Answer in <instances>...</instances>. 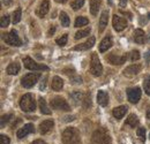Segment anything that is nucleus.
Masks as SVG:
<instances>
[{
	"label": "nucleus",
	"mask_w": 150,
	"mask_h": 144,
	"mask_svg": "<svg viewBox=\"0 0 150 144\" xmlns=\"http://www.w3.org/2000/svg\"><path fill=\"white\" fill-rule=\"evenodd\" d=\"M62 142L64 144H80L81 137L79 130L74 127H68L62 133Z\"/></svg>",
	"instance_id": "f257e3e1"
},
{
	"label": "nucleus",
	"mask_w": 150,
	"mask_h": 144,
	"mask_svg": "<svg viewBox=\"0 0 150 144\" xmlns=\"http://www.w3.org/2000/svg\"><path fill=\"white\" fill-rule=\"evenodd\" d=\"M20 106L22 108V111L27 112V113H30V112H34L36 109V102H35V98L31 93H25L22 96L21 100H20Z\"/></svg>",
	"instance_id": "f03ea898"
},
{
	"label": "nucleus",
	"mask_w": 150,
	"mask_h": 144,
	"mask_svg": "<svg viewBox=\"0 0 150 144\" xmlns=\"http://www.w3.org/2000/svg\"><path fill=\"white\" fill-rule=\"evenodd\" d=\"M93 142L95 144H111V136L105 129H97L93 134Z\"/></svg>",
	"instance_id": "7ed1b4c3"
},
{
	"label": "nucleus",
	"mask_w": 150,
	"mask_h": 144,
	"mask_svg": "<svg viewBox=\"0 0 150 144\" xmlns=\"http://www.w3.org/2000/svg\"><path fill=\"white\" fill-rule=\"evenodd\" d=\"M39 77H40V74H39V73H29V74L24 75V76L21 78V84H22V87H24V88H27V89L33 88V87L37 83Z\"/></svg>",
	"instance_id": "20e7f679"
},
{
	"label": "nucleus",
	"mask_w": 150,
	"mask_h": 144,
	"mask_svg": "<svg viewBox=\"0 0 150 144\" xmlns=\"http://www.w3.org/2000/svg\"><path fill=\"white\" fill-rule=\"evenodd\" d=\"M90 72L94 76H100L103 73V66L99 61V58L96 53L91 55V61H90Z\"/></svg>",
	"instance_id": "39448f33"
},
{
	"label": "nucleus",
	"mask_w": 150,
	"mask_h": 144,
	"mask_svg": "<svg viewBox=\"0 0 150 144\" xmlns=\"http://www.w3.org/2000/svg\"><path fill=\"white\" fill-rule=\"evenodd\" d=\"M23 64H24V67L27 69H29V71H47L49 69L47 66L35 62L30 56H25L23 59Z\"/></svg>",
	"instance_id": "423d86ee"
},
{
	"label": "nucleus",
	"mask_w": 150,
	"mask_h": 144,
	"mask_svg": "<svg viewBox=\"0 0 150 144\" xmlns=\"http://www.w3.org/2000/svg\"><path fill=\"white\" fill-rule=\"evenodd\" d=\"M51 106L54 109H60V111H65V112L71 111V107H69L68 103L62 97H54V98H52Z\"/></svg>",
	"instance_id": "0eeeda50"
},
{
	"label": "nucleus",
	"mask_w": 150,
	"mask_h": 144,
	"mask_svg": "<svg viewBox=\"0 0 150 144\" xmlns=\"http://www.w3.org/2000/svg\"><path fill=\"white\" fill-rule=\"evenodd\" d=\"M5 39V43L8 44V45H12V46H21L22 45V42L20 39V37L18 36V32L16 30H11L9 34H7L6 36L4 37Z\"/></svg>",
	"instance_id": "6e6552de"
},
{
	"label": "nucleus",
	"mask_w": 150,
	"mask_h": 144,
	"mask_svg": "<svg viewBox=\"0 0 150 144\" xmlns=\"http://www.w3.org/2000/svg\"><path fill=\"white\" fill-rule=\"evenodd\" d=\"M127 97H128V100L131 102L132 104L139 103V100L141 98V89L137 88V87L127 89Z\"/></svg>",
	"instance_id": "1a4fd4ad"
},
{
	"label": "nucleus",
	"mask_w": 150,
	"mask_h": 144,
	"mask_svg": "<svg viewBox=\"0 0 150 144\" xmlns=\"http://www.w3.org/2000/svg\"><path fill=\"white\" fill-rule=\"evenodd\" d=\"M112 23H113V28H114L115 31H122L127 27V21L124 18H121V16H118L117 14L113 15Z\"/></svg>",
	"instance_id": "9d476101"
},
{
	"label": "nucleus",
	"mask_w": 150,
	"mask_h": 144,
	"mask_svg": "<svg viewBox=\"0 0 150 144\" xmlns=\"http://www.w3.org/2000/svg\"><path fill=\"white\" fill-rule=\"evenodd\" d=\"M108 21H109V11L105 9V11H103V13L99 18V23H98V31L100 34L105 30V28L108 25Z\"/></svg>",
	"instance_id": "9b49d317"
},
{
	"label": "nucleus",
	"mask_w": 150,
	"mask_h": 144,
	"mask_svg": "<svg viewBox=\"0 0 150 144\" xmlns=\"http://www.w3.org/2000/svg\"><path fill=\"white\" fill-rule=\"evenodd\" d=\"M35 131V127L33 124H28V125H25L24 127H22L21 129L18 130V133H16V135H18V137L19 138H23L24 136H27V135H29V134H33Z\"/></svg>",
	"instance_id": "f8f14e48"
},
{
	"label": "nucleus",
	"mask_w": 150,
	"mask_h": 144,
	"mask_svg": "<svg viewBox=\"0 0 150 144\" xmlns=\"http://www.w3.org/2000/svg\"><path fill=\"white\" fill-rule=\"evenodd\" d=\"M127 59V55H117L115 53H111L108 56V60L112 65H122Z\"/></svg>",
	"instance_id": "ddd939ff"
},
{
	"label": "nucleus",
	"mask_w": 150,
	"mask_h": 144,
	"mask_svg": "<svg viewBox=\"0 0 150 144\" xmlns=\"http://www.w3.org/2000/svg\"><path fill=\"white\" fill-rule=\"evenodd\" d=\"M53 126H54V122L52 120H45L39 125V133L42 135H45V134H47L49 131L52 130Z\"/></svg>",
	"instance_id": "4468645a"
},
{
	"label": "nucleus",
	"mask_w": 150,
	"mask_h": 144,
	"mask_svg": "<svg viewBox=\"0 0 150 144\" xmlns=\"http://www.w3.org/2000/svg\"><path fill=\"white\" fill-rule=\"evenodd\" d=\"M113 44V40H112V37L111 36H106L99 44V52L104 53L105 51H108Z\"/></svg>",
	"instance_id": "2eb2a0df"
},
{
	"label": "nucleus",
	"mask_w": 150,
	"mask_h": 144,
	"mask_svg": "<svg viewBox=\"0 0 150 144\" xmlns=\"http://www.w3.org/2000/svg\"><path fill=\"white\" fill-rule=\"evenodd\" d=\"M140 71H141V65H132L124 71V75L127 77H132V76H135L136 74H139Z\"/></svg>",
	"instance_id": "dca6fc26"
},
{
	"label": "nucleus",
	"mask_w": 150,
	"mask_h": 144,
	"mask_svg": "<svg viewBox=\"0 0 150 144\" xmlns=\"http://www.w3.org/2000/svg\"><path fill=\"white\" fill-rule=\"evenodd\" d=\"M95 44V37H90L86 43H82V44H80V45H76L74 47L75 51H83V50H89V49H91L93 46H94Z\"/></svg>",
	"instance_id": "f3484780"
},
{
	"label": "nucleus",
	"mask_w": 150,
	"mask_h": 144,
	"mask_svg": "<svg viewBox=\"0 0 150 144\" xmlns=\"http://www.w3.org/2000/svg\"><path fill=\"white\" fill-rule=\"evenodd\" d=\"M49 9H50V2H49V0H44V1L40 4L39 8H38L37 15L39 18H44V16L47 14Z\"/></svg>",
	"instance_id": "a211bd4d"
},
{
	"label": "nucleus",
	"mask_w": 150,
	"mask_h": 144,
	"mask_svg": "<svg viewBox=\"0 0 150 144\" xmlns=\"http://www.w3.org/2000/svg\"><path fill=\"white\" fill-rule=\"evenodd\" d=\"M64 73L66 74V75H68L69 76V78H71V83H74V84H81L82 83V78L76 74V73L72 69H65Z\"/></svg>",
	"instance_id": "6ab92c4d"
},
{
	"label": "nucleus",
	"mask_w": 150,
	"mask_h": 144,
	"mask_svg": "<svg viewBox=\"0 0 150 144\" xmlns=\"http://www.w3.org/2000/svg\"><path fill=\"white\" fill-rule=\"evenodd\" d=\"M97 102L100 106H106L108 103H109V96L105 91L99 90L98 93H97Z\"/></svg>",
	"instance_id": "aec40b11"
},
{
	"label": "nucleus",
	"mask_w": 150,
	"mask_h": 144,
	"mask_svg": "<svg viewBox=\"0 0 150 144\" xmlns=\"http://www.w3.org/2000/svg\"><path fill=\"white\" fill-rule=\"evenodd\" d=\"M144 38H146L144 31L142 29H136L134 31V40L136 42V44H140V45L144 44Z\"/></svg>",
	"instance_id": "412c9836"
},
{
	"label": "nucleus",
	"mask_w": 150,
	"mask_h": 144,
	"mask_svg": "<svg viewBox=\"0 0 150 144\" xmlns=\"http://www.w3.org/2000/svg\"><path fill=\"white\" fill-rule=\"evenodd\" d=\"M113 116L117 119V120H120L126 113H127V107L126 106H118L113 109Z\"/></svg>",
	"instance_id": "4be33fe9"
},
{
	"label": "nucleus",
	"mask_w": 150,
	"mask_h": 144,
	"mask_svg": "<svg viewBox=\"0 0 150 144\" xmlns=\"http://www.w3.org/2000/svg\"><path fill=\"white\" fill-rule=\"evenodd\" d=\"M64 87V81L61 77L59 76H54L52 80V90L54 91H60Z\"/></svg>",
	"instance_id": "5701e85b"
},
{
	"label": "nucleus",
	"mask_w": 150,
	"mask_h": 144,
	"mask_svg": "<svg viewBox=\"0 0 150 144\" xmlns=\"http://www.w3.org/2000/svg\"><path fill=\"white\" fill-rule=\"evenodd\" d=\"M100 2H102V0H90V7H89V9H90V13H91L93 16L97 15V13L99 11Z\"/></svg>",
	"instance_id": "b1692460"
},
{
	"label": "nucleus",
	"mask_w": 150,
	"mask_h": 144,
	"mask_svg": "<svg viewBox=\"0 0 150 144\" xmlns=\"http://www.w3.org/2000/svg\"><path fill=\"white\" fill-rule=\"evenodd\" d=\"M7 74L9 75H16L18 73L20 72V64L19 62H12L8 65L7 69H6Z\"/></svg>",
	"instance_id": "393cba45"
},
{
	"label": "nucleus",
	"mask_w": 150,
	"mask_h": 144,
	"mask_svg": "<svg viewBox=\"0 0 150 144\" xmlns=\"http://www.w3.org/2000/svg\"><path fill=\"white\" fill-rule=\"evenodd\" d=\"M38 104H39V108H40V112L43 113V114H51V109L47 107V104H46V102H45V99L44 98H39L38 99Z\"/></svg>",
	"instance_id": "a878e982"
},
{
	"label": "nucleus",
	"mask_w": 150,
	"mask_h": 144,
	"mask_svg": "<svg viewBox=\"0 0 150 144\" xmlns=\"http://www.w3.org/2000/svg\"><path fill=\"white\" fill-rule=\"evenodd\" d=\"M125 124H126V126L135 128V127L139 125V118H137L135 114H129V116L127 118V120H126Z\"/></svg>",
	"instance_id": "bb28decb"
},
{
	"label": "nucleus",
	"mask_w": 150,
	"mask_h": 144,
	"mask_svg": "<svg viewBox=\"0 0 150 144\" xmlns=\"http://www.w3.org/2000/svg\"><path fill=\"white\" fill-rule=\"evenodd\" d=\"M90 30H91L90 28H86V29H82V30L77 31V32L75 34V39H81V38H83V37L90 35Z\"/></svg>",
	"instance_id": "cd10ccee"
},
{
	"label": "nucleus",
	"mask_w": 150,
	"mask_h": 144,
	"mask_svg": "<svg viewBox=\"0 0 150 144\" xmlns=\"http://www.w3.org/2000/svg\"><path fill=\"white\" fill-rule=\"evenodd\" d=\"M60 22H61L62 27H68L69 23H71V20H69L68 15H67L65 12H61V13H60Z\"/></svg>",
	"instance_id": "c85d7f7f"
},
{
	"label": "nucleus",
	"mask_w": 150,
	"mask_h": 144,
	"mask_svg": "<svg viewBox=\"0 0 150 144\" xmlns=\"http://www.w3.org/2000/svg\"><path fill=\"white\" fill-rule=\"evenodd\" d=\"M89 23V20L87 18H83V16H80L75 20V27L76 28H80V27H83V25H87Z\"/></svg>",
	"instance_id": "c756f323"
},
{
	"label": "nucleus",
	"mask_w": 150,
	"mask_h": 144,
	"mask_svg": "<svg viewBox=\"0 0 150 144\" xmlns=\"http://www.w3.org/2000/svg\"><path fill=\"white\" fill-rule=\"evenodd\" d=\"M71 98L74 100V103L76 105L80 104L81 100H83V99H82V95H81V92H79V91H75L73 93H71Z\"/></svg>",
	"instance_id": "7c9ffc66"
},
{
	"label": "nucleus",
	"mask_w": 150,
	"mask_h": 144,
	"mask_svg": "<svg viewBox=\"0 0 150 144\" xmlns=\"http://www.w3.org/2000/svg\"><path fill=\"white\" fill-rule=\"evenodd\" d=\"M82 105L84 108H89L91 106V99H90V93L89 92L84 96V99L82 100Z\"/></svg>",
	"instance_id": "2f4dec72"
},
{
	"label": "nucleus",
	"mask_w": 150,
	"mask_h": 144,
	"mask_svg": "<svg viewBox=\"0 0 150 144\" xmlns=\"http://www.w3.org/2000/svg\"><path fill=\"white\" fill-rule=\"evenodd\" d=\"M20 20H21V8H18L13 13V20H12V22H13V24H16V23L20 22Z\"/></svg>",
	"instance_id": "473e14b6"
},
{
	"label": "nucleus",
	"mask_w": 150,
	"mask_h": 144,
	"mask_svg": "<svg viewBox=\"0 0 150 144\" xmlns=\"http://www.w3.org/2000/svg\"><path fill=\"white\" fill-rule=\"evenodd\" d=\"M9 22H11V16L8 15V14H6V15H4V16H1V21H0V25L2 27V28H6L8 24H9Z\"/></svg>",
	"instance_id": "72a5a7b5"
},
{
	"label": "nucleus",
	"mask_w": 150,
	"mask_h": 144,
	"mask_svg": "<svg viewBox=\"0 0 150 144\" xmlns=\"http://www.w3.org/2000/svg\"><path fill=\"white\" fill-rule=\"evenodd\" d=\"M83 5H84V0H74L72 2V8L74 11H79Z\"/></svg>",
	"instance_id": "f704fd0d"
},
{
	"label": "nucleus",
	"mask_w": 150,
	"mask_h": 144,
	"mask_svg": "<svg viewBox=\"0 0 150 144\" xmlns=\"http://www.w3.org/2000/svg\"><path fill=\"white\" fill-rule=\"evenodd\" d=\"M137 136L140 137L141 142H144L146 141V129L143 127H139L137 128Z\"/></svg>",
	"instance_id": "c9c22d12"
},
{
	"label": "nucleus",
	"mask_w": 150,
	"mask_h": 144,
	"mask_svg": "<svg viewBox=\"0 0 150 144\" xmlns=\"http://www.w3.org/2000/svg\"><path fill=\"white\" fill-rule=\"evenodd\" d=\"M67 39H68L67 35H62L60 38L57 39V44H58L59 46H65V45L67 44Z\"/></svg>",
	"instance_id": "e433bc0d"
},
{
	"label": "nucleus",
	"mask_w": 150,
	"mask_h": 144,
	"mask_svg": "<svg viewBox=\"0 0 150 144\" xmlns=\"http://www.w3.org/2000/svg\"><path fill=\"white\" fill-rule=\"evenodd\" d=\"M11 118H12V114H5V115L1 116V128L6 126V124L11 120Z\"/></svg>",
	"instance_id": "4c0bfd02"
},
{
	"label": "nucleus",
	"mask_w": 150,
	"mask_h": 144,
	"mask_svg": "<svg viewBox=\"0 0 150 144\" xmlns=\"http://www.w3.org/2000/svg\"><path fill=\"white\" fill-rule=\"evenodd\" d=\"M140 56H141V55H140V52H139V51H135V50L132 51L131 53H129V59H131L132 61H136V60H139Z\"/></svg>",
	"instance_id": "58836bf2"
},
{
	"label": "nucleus",
	"mask_w": 150,
	"mask_h": 144,
	"mask_svg": "<svg viewBox=\"0 0 150 144\" xmlns=\"http://www.w3.org/2000/svg\"><path fill=\"white\" fill-rule=\"evenodd\" d=\"M143 87H144V90L146 93L150 96V76H148L146 80H144V83H143Z\"/></svg>",
	"instance_id": "ea45409f"
},
{
	"label": "nucleus",
	"mask_w": 150,
	"mask_h": 144,
	"mask_svg": "<svg viewBox=\"0 0 150 144\" xmlns=\"http://www.w3.org/2000/svg\"><path fill=\"white\" fill-rule=\"evenodd\" d=\"M9 143H11V140H9V137L2 134V135L0 136V144H9Z\"/></svg>",
	"instance_id": "a19ab883"
},
{
	"label": "nucleus",
	"mask_w": 150,
	"mask_h": 144,
	"mask_svg": "<svg viewBox=\"0 0 150 144\" xmlns=\"http://www.w3.org/2000/svg\"><path fill=\"white\" fill-rule=\"evenodd\" d=\"M46 80H47V77L45 76V77H44V80L42 81L40 85H39V89H40V91H44V89L46 88Z\"/></svg>",
	"instance_id": "79ce46f5"
},
{
	"label": "nucleus",
	"mask_w": 150,
	"mask_h": 144,
	"mask_svg": "<svg viewBox=\"0 0 150 144\" xmlns=\"http://www.w3.org/2000/svg\"><path fill=\"white\" fill-rule=\"evenodd\" d=\"M54 32H56V27H54V25H52V27H51V28H50V30H49V32H47V36H52V35H53V34H54Z\"/></svg>",
	"instance_id": "37998d69"
},
{
	"label": "nucleus",
	"mask_w": 150,
	"mask_h": 144,
	"mask_svg": "<svg viewBox=\"0 0 150 144\" xmlns=\"http://www.w3.org/2000/svg\"><path fill=\"white\" fill-rule=\"evenodd\" d=\"M2 4L5 6H11L13 4V0H2Z\"/></svg>",
	"instance_id": "c03bdc74"
},
{
	"label": "nucleus",
	"mask_w": 150,
	"mask_h": 144,
	"mask_svg": "<svg viewBox=\"0 0 150 144\" xmlns=\"http://www.w3.org/2000/svg\"><path fill=\"white\" fill-rule=\"evenodd\" d=\"M127 1H128V0H120V1H119L120 7H125V6L127 5Z\"/></svg>",
	"instance_id": "a18cd8bd"
},
{
	"label": "nucleus",
	"mask_w": 150,
	"mask_h": 144,
	"mask_svg": "<svg viewBox=\"0 0 150 144\" xmlns=\"http://www.w3.org/2000/svg\"><path fill=\"white\" fill-rule=\"evenodd\" d=\"M31 144H46L43 140H36V141H34Z\"/></svg>",
	"instance_id": "49530a36"
},
{
	"label": "nucleus",
	"mask_w": 150,
	"mask_h": 144,
	"mask_svg": "<svg viewBox=\"0 0 150 144\" xmlns=\"http://www.w3.org/2000/svg\"><path fill=\"white\" fill-rule=\"evenodd\" d=\"M144 58H146V61H147V62H149V61H150V50L147 52V53H146Z\"/></svg>",
	"instance_id": "de8ad7c7"
},
{
	"label": "nucleus",
	"mask_w": 150,
	"mask_h": 144,
	"mask_svg": "<svg viewBox=\"0 0 150 144\" xmlns=\"http://www.w3.org/2000/svg\"><path fill=\"white\" fill-rule=\"evenodd\" d=\"M147 118L150 120V105H149V107H148V111H147Z\"/></svg>",
	"instance_id": "09e8293b"
},
{
	"label": "nucleus",
	"mask_w": 150,
	"mask_h": 144,
	"mask_svg": "<svg viewBox=\"0 0 150 144\" xmlns=\"http://www.w3.org/2000/svg\"><path fill=\"white\" fill-rule=\"evenodd\" d=\"M58 4H65V2H67V0H56Z\"/></svg>",
	"instance_id": "8fccbe9b"
},
{
	"label": "nucleus",
	"mask_w": 150,
	"mask_h": 144,
	"mask_svg": "<svg viewBox=\"0 0 150 144\" xmlns=\"http://www.w3.org/2000/svg\"><path fill=\"white\" fill-rule=\"evenodd\" d=\"M147 37H148V42H150V31H149V34H148V36Z\"/></svg>",
	"instance_id": "3c124183"
},
{
	"label": "nucleus",
	"mask_w": 150,
	"mask_h": 144,
	"mask_svg": "<svg viewBox=\"0 0 150 144\" xmlns=\"http://www.w3.org/2000/svg\"><path fill=\"white\" fill-rule=\"evenodd\" d=\"M108 2H109L110 5H112V0H108Z\"/></svg>",
	"instance_id": "603ef678"
},
{
	"label": "nucleus",
	"mask_w": 150,
	"mask_h": 144,
	"mask_svg": "<svg viewBox=\"0 0 150 144\" xmlns=\"http://www.w3.org/2000/svg\"><path fill=\"white\" fill-rule=\"evenodd\" d=\"M148 18H149V20H150V13H149V14H148Z\"/></svg>",
	"instance_id": "864d4df0"
},
{
	"label": "nucleus",
	"mask_w": 150,
	"mask_h": 144,
	"mask_svg": "<svg viewBox=\"0 0 150 144\" xmlns=\"http://www.w3.org/2000/svg\"><path fill=\"white\" fill-rule=\"evenodd\" d=\"M149 138H150V135H149Z\"/></svg>",
	"instance_id": "5fc2aeb1"
}]
</instances>
